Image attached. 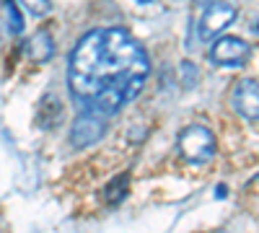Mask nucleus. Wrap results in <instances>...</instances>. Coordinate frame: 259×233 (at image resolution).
<instances>
[{"label":"nucleus","mask_w":259,"mask_h":233,"mask_svg":"<svg viewBox=\"0 0 259 233\" xmlns=\"http://www.w3.org/2000/svg\"><path fill=\"white\" fill-rule=\"evenodd\" d=\"M148 73V55L130 31L94 29L70 55L68 88L83 112L112 117L140 96Z\"/></svg>","instance_id":"nucleus-1"},{"label":"nucleus","mask_w":259,"mask_h":233,"mask_svg":"<svg viewBox=\"0 0 259 233\" xmlns=\"http://www.w3.org/2000/svg\"><path fill=\"white\" fill-rule=\"evenodd\" d=\"M179 153L189 163H207L215 156V135L205 124H189L179 132Z\"/></svg>","instance_id":"nucleus-2"},{"label":"nucleus","mask_w":259,"mask_h":233,"mask_svg":"<svg viewBox=\"0 0 259 233\" xmlns=\"http://www.w3.org/2000/svg\"><path fill=\"white\" fill-rule=\"evenodd\" d=\"M236 18V8L223 0H212L200 16V29H197V41H210L215 39L223 29H228Z\"/></svg>","instance_id":"nucleus-3"},{"label":"nucleus","mask_w":259,"mask_h":233,"mask_svg":"<svg viewBox=\"0 0 259 233\" xmlns=\"http://www.w3.org/2000/svg\"><path fill=\"white\" fill-rule=\"evenodd\" d=\"M249 55H251V44L239 36H221L210 50L212 65H221V68H239L249 60Z\"/></svg>","instance_id":"nucleus-4"},{"label":"nucleus","mask_w":259,"mask_h":233,"mask_svg":"<svg viewBox=\"0 0 259 233\" xmlns=\"http://www.w3.org/2000/svg\"><path fill=\"white\" fill-rule=\"evenodd\" d=\"M106 135V117L94 112H83L70 127V145L73 148H89Z\"/></svg>","instance_id":"nucleus-5"},{"label":"nucleus","mask_w":259,"mask_h":233,"mask_svg":"<svg viewBox=\"0 0 259 233\" xmlns=\"http://www.w3.org/2000/svg\"><path fill=\"white\" fill-rule=\"evenodd\" d=\"M231 101H233V109L244 119L256 122L259 119V80L254 78L239 80L231 91Z\"/></svg>","instance_id":"nucleus-6"},{"label":"nucleus","mask_w":259,"mask_h":233,"mask_svg":"<svg viewBox=\"0 0 259 233\" xmlns=\"http://www.w3.org/2000/svg\"><path fill=\"white\" fill-rule=\"evenodd\" d=\"M26 55L34 60V62H47L52 60L55 55V39L47 29H39L29 41H26Z\"/></svg>","instance_id":"nucleus-7"},{"label":"nucleus","mask_w":259,"mask_h":233,"mask_svg":"<svg viewBox=\"0 0 259 233\" xmlns=\"http://www.w3.org/2000/svg\"><path fill=\"white\" fill-rule=\"evenodd\" d=\"M60 117H62V107L57 96H45V101H41V107L36 112V119H39V127H45V130H50V127H57L60 124Z\"/></svg>","instance_id":"nucleus-8"},{"label":"nucleus","mask_w":259,"mask_h":233,"mask_svg":"<svg viewBox=\"0 0 259 233\" xmlns=\"http://www.w3.org/2000/svg\"><path fill=\"white\" fill-rule=\"evenodd\" d=\"M127 192H130V174H122V176H117L106 184V202L117 205L127 197Z\"/></svg>","instance_id":"nucleus-9"},{"label":"nucleus","mask_w":259,"mask_h":233,"mask_svg":"<svg viewBox=\"0 0 259 233\" xmlns=\"http://www.w3.org/2000/svg\"><path fill=\"white\" fill-rule=\"evenodd\" d=\"M3 11H6V21H8V31L11 34H21L24 31V18L16 6V0H3Z\"/></svg>","instance_id":"nucleus-10"},{"label":"nucleus","mask_w":259,"mask_h":233,"mask_svg":"<svg viewBox=\"0 0 259 233\" xmlns=\"http://www.w3.org/2000/svg\"><path fill=\"white\" fill-rule=\"evenodd\" d=\"M21 3L26 6V11H29L31 16H47V13L52 11L50 0H21Z\"/></svg>","instance_id":"nucleus-11"},{"label":"nucleus","mask_w":259,"mask_h":233,"mask_svg":"<svg viewBox=\"0 0 259 233\" xmlns=\"http://www.w3.org/2000/svg\"><path fill=\"white\" fill-rule=\"evenodd\" d=\"M182 75H184V86L192 88L194 83H197V78H200V70H197V65H194V62L184 60V62H182Z\"/></svg>","instance_id":"nucleus-12"},{"label":"nucleus","mask_w":259,"mask_h":233,"mask_svg":"<svg viewBox=\"0 0 259 233\" xmlns=\"http://www.w3.org/2000/svg\"><path fill=\"white\" fill-rule=\"evenodd\" d=\"M249 29H251V34H256V36H259V16H256V18L251 21V24H249Z\"/></svg>","instance_id":"nucleus-13"},{"label":"nucleus","mask_w":259,"mask_h":233,"mask_svg":"<svg viewBox=\"0 0 259 233\" xmlns=\"http://www.w3.org/2000/svg\"><path fill=\"white\" fill-rule=\"evenodd\" d=\"M138 3H153V0H138Z\"/></svg>","instance_id":"nucleus-14"}]
</instances>
